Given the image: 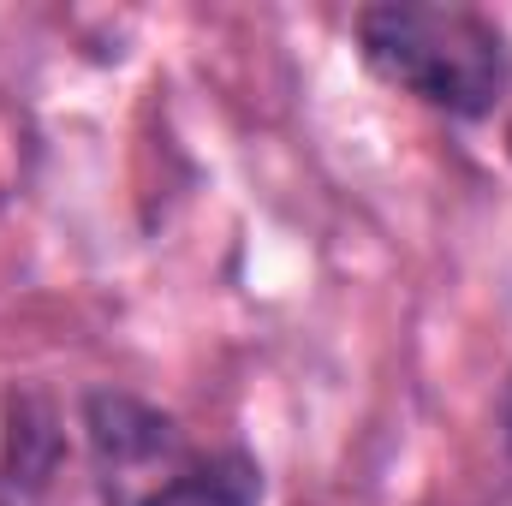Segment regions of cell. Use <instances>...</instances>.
I'll return each mask as SVG.
<instances>
[{"label":"cell","mask_w":512,"mask_h":506,"mask_svg":"<svg viewBox=\"0 0 512 506\" xmlns=\"http://www.w3.org/2000/svg\"><path fill=\"white\" fill-rule=\"evenodd\" d=\"M352 42L370 78L459 126L489 120L512 96V36L477 6L376 0L352 12Z\"/></svg>","instance_id":"cell-2"},{"label":"cell","mask_w":512,"mask_h":506,"mask_svg":"<svg viewBox=\"0 0 512 506\" xmlns=\"http://www.w3.org/2000/svg\"><path fill=\"white\" fill-rule=\"evenodd\" d=\"M501 453L512 465V370H507V393H501Z\"/></svg>","instance_id":"cell-4"},{"label":"cell","mask_w":512,"mask_h":506,"mask_svg":"<svg viewBox=\"0 0 512 506\" xmlns=\"http://www.w3.org/2000/svg\"><path fill=\"white\" fill-rule=\"evenodd\" d=\"M507 155H512V96H507Z\"/></svg>","instance_id":"cell-5"},{"label":"cell","mask_w":512,"mask_h":506,"mask_svg":"<svg viewBox=\"0 0 512 506\" xmlns=\"http://www.w3.org/2000/svg\"><path fill=\"white\" fill-rule=\"evenodd\" d=\"M78 429L102 506H262V465L245 447L191 441L167 405L131 387H90Z\"/></svg>","instance_id":"cell-1"},{"label":"cell","mask_w":512,"mask_h":506,"mask_svg":"<svg viewBox=\"0 0 512 506\" xmlns=\"http://www.w3.org/2000/svg\"><path fill=\"white\" fill-rule=\"evenodd\" d=\"M66 465V417L54 393L12 387L0 405V506H48Z\"/></svg>","instance_id":"cell-3"}]
</instances>
